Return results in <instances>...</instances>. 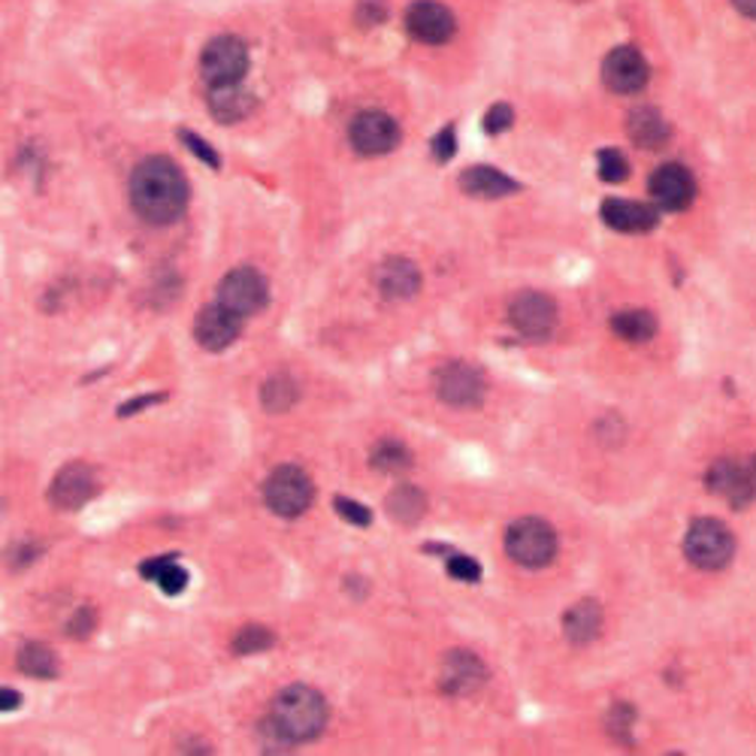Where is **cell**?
I'll return each instance as SVG.
<instances>
[{
	"label": "cell",
	"instance_id": "obj_1",
	"mask_svg": "<svg viewBox=\"0 0 756 756\" xmlns=\"http://www.w3.org/2000/svg\"><path fill=\"white\" fill-rule=\"evenodd\" d=\"M130 203L149 225H173L188 206V182L179 163L151 155L130 176Z\"/></svg>",
	"mask_w": 756,
	"mask_h": 756
},
{
	"label": "cell",
	"instance_id": "obj_2",
	"mask_svg": "<svg viewBox=\"0 0 756 756\" xmlns=\"http://www.w3.org/2000/svg\"><path fill=\"white\" fill-rule=\"evenodd\" d=\"M270 720L291 738L294 745L312 742L325 733L327 726L325 696L312 687H306V684H291L276 696Z\"/></svg>",
	"mask_w": 756,
	"mask_h": 756
},
{
	"label": "cell",
	"instance_id": "obj_3",
	"mask_svg": "<svg viewBox=\"0 0 756 756\" xmlns=\"http://www.w3.org/2000/svg\"><path fill=\"white\" fill-rule=\"evenodd\" d=\"M506 554L518 566L541 569L557 557V533L539 518H520L506 529Z\"/></svg>",
	"mask_w": 756,
	"mask_h": 756
},
{
	"label": "cell",
	"instance_id": "obj_4",
	"mask_svg": "<svg viewBox=\"0 0 756 756\" xmlns=\"http://www.w3.org/2000/svg\"><path fill=\"white\" fill-rule=\"evenodd\" d=\"M312 478L306 476L300 466H276L270 478L263 481V499L279 518H300L302 511L312 506Z\"/></svg>",
	"mask_w": 756,
	"mask_h": 756
},
{
	"label": "cell",
	"instance_id": "obj_5",
	"mask_svg": "<svg viewBox=\"0 0 756 756\" xmlns=\"http://www.w3.org/2000/svg\"><path fill=\"white\" fill-rule=\"evenodd\" d=\"M735 539L733 533L720 524V520L699 518L693 520L684 539V554L693 566L699 569H724L726 563L733 560Z\"/></svg>",
	"mask_w": 756,
	"mask_h": 756
},
{
	"label": "cell",
	"instance_id": "obj_6",
	"mask_svg": "<svg viewBox=\"0 0 756 756\" xmlns=\"http://www.w3.org/2000/svg\"><path fill=\"white\" fill-rule=\"evenodd\" d=\"M432 388H436V397L445 402V406H454V409H476L478 402L485 400V372L472 364H445L436 378H432Z\"/></svg>",
	"mask_w": 756,
	"mask_h": 756
},
{
	"label": "cell",
	"instance_id": "obj_7",
	"mask_svg": "<svg viewBox=\"0 0 756 756\" xmlns=\"http://www.w3.org/2000/svg\"><path fill=\"white\" fill-rule=\"evenodd\" d=\"M200 70L212 88L237 86V82H242V76L249 73V49L237 37H216L203 49Z\"/></svg>",
	"mask_w": 756,
	"mask_h": 756
},
{
	"label": "cell",
	"instance_id": "obj_8",
	"mask_svg": "<svg viewBox=\"0 0 756 756\" xmlns=\"http://www.w3.org/2000/svg\"><path fill=\"white\" fill-rule=\"evenodd\" d=\"M218 302L237 312L239 318L260 312L267 302V279L255 267H237L218 285Z\"/></svg>",
	"mask_w": 756,
	"mask_h": 756
},
{
	"label": "cell",
	"instance_id": "obj_9",
	"mask_svg": "<svg viewBox=\"0 0 756 756\" xmlns=\"http://www.w3.org/2000/svg\"><path fill=\"white\" fill-rule=\"evenodd\" d=\"M508 321L527 339H545L557 327V306L548 294L524 291L508 302Z\"/></svg>",
	"mask_w": 756,
	"mask_h": 756
},
{
	"label": "cell",
	"instance_id": "obj_10",
	"mask_svg": "<svg viewBox=\"0 0 756 756\" xmlns=\"http://www.w3.org/2000/svg\"><path fill=\"white\" fill-rule=\"evenodd\" d=\"M348 140H351L355 151H360V155L378 158V155H388L400 142V128L385 112L367 109V112L355 116L351 128H348Z\"/></svg>",
	"mask_w": 756,
	"mask_h": 756
},
{
	"label": "cell",
	"instance_id": "obj_11",
	"mask_svg": "<svg viewBox=\"0 0 756 756\" xmlns=\"http://www.w3.org/2000/svg\"><path fill=\"white\" fill-rule=\"evenodd\" d=\"M648 61L633 46H617V49L605 54L603 82L615 94H636V91L648 86Z\"/></svg>",
	"mask_w": 756,
	"mask_h": 756
},
{
	"label": "cell",
	"instance_id": "obj_12",
	"mask_svg": "<svg viewBox=\"0 0 756 756\" xmlns=\"http://www.w3.org/2000/svg\"><path fill=\"white\" fill-rule=\"evenodd\" d=\"M100 481L98 472L88 464H67L58 476H54L52 487H49V499L54 508L61 511H76L86 503L98 497Z\"/></svg>",
	"mask_w": 756,
	"mask_h": 756
},
{
	"label": "cell",
	"instance_id": "obj_13",
	"mask_svg": "<svg viewBox=\"0 0 756 756\" xmlns=\"http://www.w3.org/2000/svg\"><path fill=\"white\" fill-rule=\"evenodd\" d=\"M454 16L439 0H415L406 10V31L427 46H442L454 37Z\"/></svg>",
	"mask_w": 756,
	"mask_h": 756
},
{
	"label": "cell",
	"instance_id": "obj_14",
	"mask_svg": "<svg viewBox=\"0 0 756 756\" xmlns=\"http://www.w3.org/2000/svg\"><path fill=\"white\" fill-rule=\"evenodd\" d=\"M648 191L654 197V203L659 209H669V212H680L693 203L696 197V182H693V173L680 163H663L654 170L648 182Z\"/></svg>",
	"mask_w": 756,
	"mask_h": 756
},
{
	"label": "cell",
	"instance_id": "obj_15",
	"mask_svg": "<svg viewBox=\"0 0 756 756\" xmlns=\"http://www.w3.org/2000/svg\"><path fill=\"white\" fill-rule=\"evenodd\" d=\"M239 336V315L230 312L221 302L206 306L203 312L197 315L195 321V339L206 351H225L227 346H233Z\"/></svg>",
	"mask_w": 756,
	"mask_h": 756
},
{
	"label": "cell",
	"instance_id": "obj_16",
	"mask_svg": "<svg viewBox=\"0 0 756 756\" xmlns=\"http://www.w3.org/2000/svg\"><path fill=\"white\" fill-rule=\"evenodd\" d=\"M708 487L729 506L742 508L756 497L750 476H747V464H735V460H720L708 469Z\"/></svg>",
	"mask_w": 756,
	"mask_h": 756
},
{
	"label": "cell",
	"instance_id": "obj_17",
	"mask_svg": "<svg viewBox=\"0 0 756 756\" xmlns=\"http://www.w3.org/2000/svg\"><path fill=\"white\" fill-rule=\"evenodd\" d=\"M487 680L485 663L469 654V650H454L445 657L442 666V690L464 696V693H476Z\"/></svg>",
	"mask_w": 756,
	"mask_h": 756
},
{
	"label": "cell",
	"instance_id": "obj_18",
	"mask_svg": "<svg viewBox=\"0 0 756 756\" xmlns=\"http://www.w3.org/2000/svg\"><path fill=\"white\" fill-rule=\"evenodd\" d=\"M599 216L617 233H648L650 227H657V209L636 200H620V197L605 200Z\"/></svg>",
	"mask_w": 756,
	"mask_h": 756
},
{
	"label": "cell",
	"instance_id": "obj_19",
	"mask_svg": "<svg viewBox=\"0 0 756 756\" xmlns=\"http://www.w3.org/2000/svg\"><path fill=\"white\" fill-rule=\"evenodd\" d=\"M376 285L388 300H409L421 291V270L406 258H390L376 270Z\"/></svg>",
	"mask_w": 756,
	"mask_h": 756
},
{
	"label": "cell",
	"instance_id": "obj_20",
	"mask_svg": "<svg viewBox=\"0 0 756 756\" xmlns=\"http://www.w3.org/2000/svg\"><path fill=\"white\" fill-rule=\"evenodd\" d=\"M460 188H464L469 197L497 200V197L515 195V191H518V182H515L511 176L494 170V167H469V170L460 176Z\"/></svg>",
	"mask_w": 756,
	"mask_h": 756
},
{
	"label": "cell",
	"instance_id": "obj_21",
	"mask_svg": "<svg viewBox=\"0 0 756 756\" xmlns=\"http://www.w3.org/2000/svg\"><path fill=\"white\" fill-rule=\"evenodd\" d=\"M627 130L629 140L636 142L638 149H663L669 142V125L657 109L650 107L633 109L627 119Z\"/></svg>",
	"mask_w": 756,
	"mask_h": 756
},
{
	"label": "cell",
	"instance_id": "obj_22",
	"mask_svg": "<svg viewBox=\"0 0 756 756\" xmlns=\"http://www.w3.org/2000/svg\"><path fill=\"white\" fill-rule=\"evenodd\" d=\"M563 629L566 636L575 645H584V641H594L603 629V608L594 599H581L578 605H573L566 617H563Z\"/></svg>",
	"mask_w": 756,
	"mask_h": 756
},
{
	"label": "cell",
	"instance_id": "obj_23",
	"mask_svg": "<svg viewBox=\"0 0 756 756\" xmlns=\"http://www.w3.org/2000/svg\"><path fill=\"white\" fill-rule=\"evenodd\" d=\"M251 107H255V98H251L249 91L239 86V82L237 86L212 88V94H209V109H212V116H216L218 121H225V125L242 121L251 112Z\"/></svg>",
	"mask_w": 756,
	"mask_h": 756
},
{
	"label": "cell",
	"instance_id": "obj_24",
	"mask_svg": "<svg viewBox=\"0 0 756 756\" xmlns=\"http://www.w3.org/2000/svg\"><path fill=\"white\" fill-rule=\"evenodd\" d=\"M140 575L142 578L158 581V587H161L167 596H179L185 587H188V573H185L173 557H158V560L142 563Z\"/></svg>",
	"mask_w": 756,
	"mask_h": 756
},
{
	"label": "cell",
	"instance_id": "obj_25",
	"mask_svg": "<svg viewBox=\"0 0 756 756\" xmlns=\"http://www.w3.org/2000/svg\"><path fill=\"white\" fill-rule=\"evenodd\" d=\"M611 330L624 342H648L650 336L657 334V318L650 312H641V309H627V312H617L611 318Z\"/></svg>",
	"mask_w": 756,
	"mask_h": 756
},
{
	"label": "cell",
	"instance_id": "obj_26",
	"mask_svg": "<svg viewBox=\"0 0 756 756\" xmlns=\"http://www.w3.org/2000/svg\"><path fill=\"white\" fill-rule=\"evenodd\" d=\"M19 669L31 678H54L58 675V657L52 648H46L40 641H28L19 650Z\"/></svg>",
	"mask_w": 756,
	"mask_h": 756
},
{
	"label": "cell",
	"instance_id": "obj_27",
	"mask_svg": "<svg viewBox=\"0 0 756 756\" xmlns=\"http://www.w3.org/2000/svg\"><path fill=\"white\" fill-rule=\"evenodd\" d=\"M297 402V385H294L291 376H272L263 381L260 388V406L272 415L279 411H288Z\"/></svg>",
	"mask_w": 756,
	"mask_h": 756
},
{
	"label": "cell",
	"instance_id": "obj_28",
	"mask_svg": "<svg viewBox=\"0 0 756 756\" xmlns=\"http://www.w3.org/2000/svg\"><path fill=\"white\" fill-rule=\"evenodd\" d=\"M424 508H427V499L418 487H397L388 497L390 518H397L400 524H415L424 515Z\"/></svg>",
	"mask_w": 756,
	"mask_h": 756
},
{
	"label": "cell",
	"instance_id": "obj_29",
	"mask_svg": "<svg viewBox=\"0 0 756 756\" xmlns=\"http://www.w3.org/2000/svg\"><path fill=\"white\" fill-rule=\"evenodd\" d=\"M369 464H372V469H378V472H402V469H409L411 466V451L402 442L388 439V442H378L376 448H372Z\"/></svg>",
	"mask_w": 756,
	"mask_h": 756
},
{
	"label": "cell",
	"instance_id": "obj_30",
	"mask_svg": "<svg viewBox=\"0 0 756 756\" xmlns=\"http://www.w3.org/2000/svg\"><path fill=\"white\" fill-rule=\"evenodd\" d=\"M272 648V633L263 627H246L239 629L233 638V650L237 654H260V650Z\"/></svg>",
	"mask_w": 756,
	"mask_h": 756
},
{
	"label": "cell",
	"instance_id": "obj_31",
	"mask_svg": "<svg viewBox=\"0 0 756 756\" xmlns=\"http://www.w3.org/2000/svg\"><path fill=\"white\" fill-rule=\"evenodd\" d=\"M629 176L627 158L617 149H603L599 151V179L603 182H624Z\"/></svg>",
	"mask_w": 756,
	"mask_h": 756
},
{
	"label": "cell",
	"instance_id": "obj_32",
	"mask_svg": "<svg viewBox=\"0 0 756 756\" xmlns=\"http://www.w3.org/2000/svg\"><path fill=\"white\" fill-rule=\"evenodd\" d=\"M334 508H336V515H339V518L348 520V524H355V527H369V520H372V511H369L367 506L355 503V499L336 497Z\"/></svg>",
	"mask_w": 756,
	"mask_h": 756
},
{
	"label": "cell",
	"instance_id": "obj_33",
	"mask_svg": "<svg viewBox=\"0 0 756 756\" xmlns=\"http://www.w3.org/2000/svg\"><path fill=\"white\" fill-rule=\"evenodd\" d=\"M448 575L451 578H457V581H478L481 578V566H478L472 557H466V554H454L451 560H448Z\"/></svg>",
	"mask_w": 756,
	"mask_h": 756
},
{
	"label": "cell",
	"instance_id": "obj_34",
	"mask_svg": "<svg viewBox=\"0 0 756 756\" xmlns=\"http://www.w3.org/2000/svg\"><path fill=\"white\" fill-rule=\"evenodd\" d=\"M511 119H515L511 107H508V103H497V107H490V112L485 116V130L487 133H503V130L511 128Z\"/></svg>",
	"mask_w": 756,
	"mask_h": 756
},
{
	"label": "cell",
	"instance_id": "obj_35",
	"mask_svg": "<svg viewBox=\"0 0 756 756\" xmlns=\"http://www.w3.org/2000/svg\"><path fill=\"white\" fill-rule=\"evenodd\" d=\"M182 142H185V146H188V149L195 151L200 161L209 163V167H218V163H221V158H218V151L212 149V146H209V142H206V140H200L197 133H188V130H182Z\"/></svg>",
	"mask_w": 756,
	"mask_h": 756
},
{
	"label": "cell",
	"instance_id": "obj_36",
	"mask_svg": "<svg viewBox=\"0 0 756 756\" xmlns=\"http://www.w3.org/2000/svg\"><path fill=\"white\" fill-rule=\"evenodd\" d=\"M94 624H98V617H94V611L91 608H82V611H76L73 620L67 624V633L76 638H86L91 629H94Z\"/></svg>",
	"mask_w": 756,
	"mask_h": 756
},
{
	"label": "cell",
	"instance_id": "obj_37",
	"mask_svg": "<svg viewBox=\"0 0 756 756\" xmlns=\"http://www.w3.org/2000/svg\"><path fill=\"white\" fill-rule=\"evenodd\" d=\"M454 151H457V140H454V128L448 125V128H445L442 133H439V137L432 140V155H436V158L445 163L448 158H451Z\"/></svg>",
	"mask_w": 756,
	"mask_h": 756
},
{
	"label": "cell",
	"instance_id": "obj_38",
	"mask_svg": "<svg viewBox=\"0 0 756 756\" xmlns=\"http://www.w3.org/2000/svg\"><path fill=\"white\" fill-rule=\"evenodd\" d=\"M161 400H163V394H149L146 400H133V402H128V406H121L119 415H133V411H140V409H146V406H151V402H161Z\"/></svg>",
	"mask_w": 756,
	"mask_h": 756
},
{
	"label": "cell",
	"instance_id": "obj_39",
	"mask_svg": "<svg viewBox=\"0 0 756 756\" xmlns=\"http://www.w3.org/2000/svg\"><path fill=\"white\" fill-rule=\"evenodd\" d=\"M19 705H22V696H19V693H12L10 687L0 690V712H12V708H19Z\"/></svg>",
	"mask_w": 756,
	"mask_h": 756
},
{
	"label": "cell",
	"instance_id": "obj_40",
	"mask_svg": "<svg viewBox=\"0 0 756 756\" xmlns=\"http://www.w3.org/2000/svg\"><path fill=\"white\" fill-rule=\"evenodd\" d=\"M735 10L745 12V16H750V19H756V0H733Z\"/></svg>",
	"mask_w": 756,
	"mask_h": 756
},
{
	"label": "cell",
	"instance_id": "obj_41",
	"mask_svg": "<svg viewBox=\"0 0 756 756\" xmlns=\"http://www.w3.org/2000/svg\"><path fill=\"white\" fill-rule=\"evenodd\" d=\"M747 476H750V485H754L756 490V457L754 460H747Z\"/></svg>",
	"mask_w": 756,
	"mask_h": 756
}]
</instances>
